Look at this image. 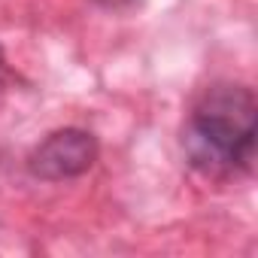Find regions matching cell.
Returning a JSON list of instances; mask_svg holds the SVG:
<instances>
[{"label": "cell", "instance_id": "277c9868", "mask_svg": "<svg viewBox=\"0 0 258 258\" xmlns=\"http://www.w3.org/2000/svg\"><path fill=\"white\" fill-rule=\"evenodd\" d=\"M0 67H4V49H0Z\"/></svg>", "mask_w": 258, "mask_h": 258}, {"label": "cell", "instance_id": "7a4b0ae2", "mask_svg": "<svg viewBox=\"0 0 258 258\" xmlns=\"http://www.w3.org/2000/svg\"><path fill=\"white\" fill-rule=\"evenodd\" d=\"M97 140L82 131V127H64V131L49 134L31 155H28V170L37 179L46 182H64L88 173L97 161Z\"/></svg>", "mask_w": 258, "mask_h": 258}, {"label": "cell", "instance_id": "6da1fadb", "mask_svg": "<svg viewBox=\"0 0 258 258\" xmlns=\"http://www.w3.org/2000/svg\"><path fill=\"white\" fill-rule=\"evenodd\" d=\"M255 112L252 88L234 82L207 88L182 131L191 167L213 179L249 173L255 161Z\"/></svg>", "mask_w": 258, "mask_h": 258}, {"label": "cell", "instance_id": "3957f363", "mask_svg": "<svg viewBox=\"0 0 258 258\" xmlns=\"http://www.w3.org/2000/svg\"><path fill=\"white\" fill-rule=\"evenodd\" d=\"M97 7H103V10H127V7H134L137 0H94Z\"/></svg>", "mask_w": 258, "mask_h": 258}]
</instances>
